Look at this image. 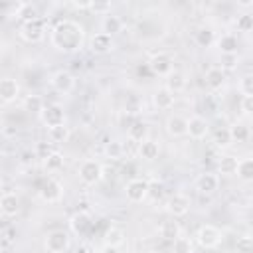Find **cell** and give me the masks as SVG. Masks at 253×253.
<instances>
[{
    "mask_svg": "<svg viewBox=\"0 0 253 253\" xmlns=\"http://www.w3.org/2000/svg\"><path fill=\"white\" fill-rule=\"evenodd\" d=\"M152 103L158 111H168L174 107L176 103V95L168 89V87H158L154 93H152Z\"/></svg>",
    "mask_w": 253,
    "mask_h": 253,
    "instance_id": "obj_19",
    "label": "cell"
},
{
    "mask_svg": "<svg viewBox=\"0 0 253 253\" xmlns=\"http://www.w3.org/2000/svg\"><path fill=\"white\" fill-rule=\"evenodd\" d=\"M148 188H150V180L148 178H130L125 186V196L130 204H140L148 198Z\"/></svg>",
    "mask_w": 253,
    "mask_h": 253,
    "instance_id": "obj_5",
    "label": "cell"
},
{
    "mask_svg": "<svg viewBox=\"0 0 253 253\" xmlns=\"http://www.w3.org/2000/svg\"><path fill=\"white\" fill-rule=\"evenodd\" d=\"M210 132V123L200 117V115H194L188 119V136L194 138V140H202L206 138V134Z\"/></svg>",
    "mask_w": 253,
    "mask_h": 253,
    "instance_id": "obj_17",
    "label": "cell"
},
{
    "mask_svg": "<svg viewBox=\"0 0 253 253\" xmlns=\"http://www.w3.org/2000/svg\"><path fill=\"white\" fill-rule=\"evenodd\" d=\"M231 142H233V136L227 126H219L213 130V144L217 148H227V146H231Z\"/></svg>",
    "mask_w": 253,
    "mask_h": 253,
    "instance_id": "obj_32",
    "label": "cell"
},
{
    "mask_svg": "<svg viewBox=\"0 0 253 253\" xmlns=\"http://www.w3.org/2000/svg\"><path fill=\"white\" fill-rule=\"evenodd\" d=\"M235 28H237L239 32H243V34L253 32V14H249V12L239 14V16L235 18Z\"/></svg>",
    "mask_w": 253,
    "mask_h": 253,
    "instance_id": "obj_36",
    "label": "cell"
},
{
    "mask_svg": "<svg viewBox=\"0 0 253 253\" xmlns=\"http://www.w3.org/2000/svg\"><path fill=\"white\" fill-rule=\"evenodd\" d=\"M38 18H42L40 12H38V8L34 4H30V2H24L22 12H20V20L22 22H32V20H38Z\"/></svg>",
    "mask_w": 253,
    "mask_h": 253,
    "instance_id": "obj_39",
    "label": "cell"
},
{
    "mask_svg": "<svg viewBox=\"0 0 253 253\" xmlns=\"http://www.w3.org/2000/svg\"><path fill=\"white\" fill-rule=\"evenodd\" d=\"M69 227L75 235L79 237H85L91 233L93 229V217L89 211H75L71 217H69Z\"/></svg>",
    "mask_w": 253,
    "mask_h": 253,
    "instance_id": "obj_11",
    "label": "cell"
},
{
    "mask_svg": "<svg viewBox=\"0 0 253 253\" xmlns=\"http://www.w3.org/2000/svg\"><path fill=\"white\" fill-rule=\"evenodd\" d=\"M73 8H77V10H91V2H73Z\"/></svg>",
    "mask_w": 253,
    "mask_h": 253,
    "instance_id": "obj_48",
    "label": "cell"
},
{
    "mask_svg": "<svg viewBox=\"0 0 253 253\" xmlns=\"http://www.w3.org/2000/svg\"><path fill=\"white\" fill-rule=\"evenodd\" d=\"M2 237H4V245H10L16 241V227H6L2 231Z\"/></svg>",
    "mask_w": 253,
    "mask_h": 253,
    "instance_id": "obj_46",
    "label": "cell"
},
{
    "mask_svg": "<svg viewBox=\"0 0 253 253\" xmlns=\"http://www.w3.org/2000/svg\"><path fill=\"white\" fill-rule=\"evenodd\" d=\"M196 43L200 47H210L211 43H215V32L211 28H200L196 32Z\"/></svg>",
    "mask_w": 253,
    "mask_h": 253,
    "instance_id": "obj_33",
    "label": "cell"
},
{
    "mask_svg": "<svg viewBox=\"0 0 253 253\" xmlns=\"http://www.w3.org/2000/svg\"><path fill=\"white\" fill-rule=\"evenodd\" d=\"M239 93L243 97H253V73H245L241 79H239Z\"/></svg>",
    "mask_w": 253,
    "mask_h": 253,
    "instance_id": "obj_40",
    "label": "cell"
},
{
    "mask_svg": "<svg viewBox=\"0 0 253 253\" xmlns=\"http://www.w3.org/2000/svg\"><path fill=\"white\" fill-rule=\"evenodd\" d=\"M40 194V200L42 202H47V204H57L61 198H63V184L57 180V178H47L42 188L38 190Z\"/></svg>",
    "mask_w": 253,
    "mask_h": 253,
    "instance_id": "obj_8",
    "label": "cell"
},
{
    "mask_svg": "<svg viewBox=\"0 0 253 253\" xmlns=\"http://www.w3.org/2000/svg\"><path fill=\"white\" fill-rule=\"evenodd\" d=\"M158 233H160V237L166 239V241H176V239L182 235V227H180L178 221L168 219V221H162V225L158 227Z\"/></svg>",
    "mask_w": 253,
    "mask_h": 253,
    "instance_id": "obj_24",
    "label": "cell"
},
{
    "mask_svg": "<svg viewBox=\"0 0 253 253\" xmlns=\"http://www.w3.org/2000/svg\"><path fill=\"white\" fill-rule=\"evenodd\" d=\"M111 10H113V4H111V2H91V12L103 16V18L109 16Z\"/></svg>",
    "mask_w": 253,
    "mask_h": 253,
    "instance_id": "obj_45",
    "label": "cell"
},
{
    "mask_svg": "<svg viewBox=\"0 0 253 253\" xmlns=\"http://www.w3.org/2000/svg\"><path fill=\"white\" fill-rule=\"evenodd\" d=\"M221 239H223L221 229H217L215 225H210V223L198 227V231H196V241L204 249H215V247H219L221 245Z\"/></svg>",
    "mask_w": 253,
    "mask_h": 253,
    "instance_id": "obj_6",
    "label": "cell"
},
{
    "mask_svg": "<svg viewBox=\"0 0 253 253\" xmlns=\"http://www.w3.org/2000/svg\"><path fill=\"white\" fill-rule=\"evenodd\" d=\"M237 164H239V158L237 156L223 154L217 160V172L223 174V176H233V174H237Z\"/></svg>",
    "mask_w": 253,
    "mask_h": 253,
    "instance_id": "obj_25",
    "label": "cell"
},
{
    "mask_svg": "<svg viewBox=\"0 0 253 253\" xmlns=\"http://www.w3.org/2000/svg\"><path fill=\"white\" fill-rule=\"evenodd\" d=\"M69 245H71V237L63 229H53L43 239V247L49 253H65L69 249Z\"/></svg>",
    "mask_w": 253,
    "mask_h": 253,
    "instance_id": "obj_7",
    "label": "cell"
},
{
    "mask_svg": "<svg viewBox=\"0 0 253 253\" xmlns=\"http://www.w3.org/2000/svg\"><path fill=\"white\" fill-rule=\"evenodd\" d=\"M164 126H166V132L172 138H180V136L188 134V119H184L182 115H170L166 119Z\"/></svg>",
    "mask_w": 253,
    "mask_h": 253,
    "instance_id": "obj_16",
    "label": "cell"
},
{
    "mask_svg": "<svg viewBox=\"0 0 253 253\" xmlns=\"http://www.w3.org/2000/svg\"><path fill=\"white\" fill-rule=\"evenodd\" d=\"M103 239H105V245L121 247V245L125 243V231H123V227H119V225H111V227H107Z\"/></svg>",
    "mask_w": 253,
    "mask_h": 253,
    "instance_id": "obj_28",
    "label": "cell"
},
{
    "mask_svg": "<svg viewBox=\"0 0 253 253\" xmlns=\"http://www.w3.org/2000/svg\"><path fill=\"white\" fill-rule=\"evenodd\" d=\"M79 180L85 186H97L103 180V164L95 158H85L77 168Z\"/></svg>",
    "mask_w": 253,
    "mask_h": 253,
    "instance_id": "obj_3",
    "label": "cell"
},
{
    "mask_svg": "<svg viewBox=\"0 0 253 253\" xmlns=\"http://www.w3.org/2000/svg\"><path fill=\"white\" fill-rule=\"evenodd\" d=\"M215 45L217 49L221 51V55H227V53H237V47H239V42H237V36L235 34H221L219 38H215Z\"/></svg>",
    "mask_w": 253,
    "mask_h": 253,
    "instance_id": "obj_22",
    "label": "cell"
},
{
    "mask_svg": "<svg viewBox=\"0 0 253 253\" xmlns=\"http://www.w3.org/2000/svg\"><path fill=\"white\" fill-rule=\"evenodd\" d=\"M172 249H174V253H194L192 241L184 235H180L176 241H172Z\"/></svg>",
    "mask_w": 253,
    "mask_h": 253,
    "instance_id": "obj_41",
    "label": "cell"
},
{
    "mask_svg": "<svg viewBox=\"0 0 253 253\" xmlns=\"http://www.w3.org/2000/svg\"><path fill=\"white\" fill-rule=\"evenodd\" d=\"M239 65V53H227V55H221V69L223 71H231Z\"/></svg>",
    "mask_w": 253,
    "mask_h": 253,
    "instance_id": "obj_43",
    "label": "cell"
},
{
    "mask_svg": "<svg viewBox=\"0 0 253 253\" xmlns=\"http://www.w3.org/2000/svg\"><path fill=\"white\" fill-rule=\"evenodd\" d=\"M235 253H253V235H239L235 241Z\"/></svg>",
    "mask_w": 253,
    "mask_h": 253,
    "instance_id": "obj_37",
    "label": "cell"
},
{
    "mask_svg": "<svg viewBox=\"0 0 253 253\" xmlns=\"http://www.w3.org/2000/svg\"><path fill=\"white\" fill-rule=\"evenodd\" d=\"M241 109H243V113L253 115V97H243L241 99Z\"/></svg>",
    "mask_w": 253,
    "mask_h": 253,
    "instance_id": "obj_47",
    "label": "cell"
},
{
    "mask_svg": "<svg viewBox=\"0 0 253 253\" xmlns=\"http://www.w3.org/2000/svg\"><path fill=\"white\" fill-rule=\"evenodd\" d=\"M186 83H188V81H186V75H184L182 71L174 69V71L166 77V85H164V87H168V89L176 95V93H182V91L186 89Z\"/></svg>",
    "mask_w": 253,
    "mask_h": 253,
    "instance_id": "obj_26",
    "label": "cell"
},
{
    "mask_svg": "<svg viewBox=\"0 0 253 253\" xmlns=\"http://www.w3.org/2000/svg\"><path fill=\"white\" fill-rule=\"evenodd\" d=\"M99 253H119V247H113V245H103L99 249Z\"/></svg>",
    "mask_w": 253,
    "mask_h": 253,
    "instance_id": "obj_49",
    "label": "cell"
},
{
    "mask_svg": "<svg viewBox=\"0 0 253 253\" xmlns=\"http://www.w3.org/2000/svg\"><path fill=\"white\" fill-rule=\"evenodd\" d=\"M49 85H51L53 91H57V93H61V95H67V93H71L73 87H75V77H73L71 71H67V69H57V71L49 77Z\"/></svg>",
    "mask_w": 253,
    "mask_h": 253,
    "instance_id": "obj_9",
    "label": "cell"
},
{
    "mask_svg": "<svg viewBox=\"0 0 253 253\" xmlns=\"http://www.w3.org/2000/svg\"><path fill=\"white\" fill-rule=\"evenodd\" d=\"M18 97H20V83L14 77L4 75L0 79V101H2V105H10Z\"/></svg>",
    "mask_w": 253,
    "mask_h": 253,
    "instance_id": "obj_12",
    "label": "cell"
},
{
    "mask_svg": "<svg viewBox=\"0 0 253 253\" xmlns=\"http://www.w3.org/2000/svg\"><path fill=\"white\" fill-rule=\"evenodd\" d=\"M148 67L154 75H160V77H168L172 71H174V61L168 53L164 51H158L154 53L150 59H148Z\"/></svg>",
    "mask_w": 253,
    "mask_h": 253,
    "instance_id": "obj_10",
    "label": "cell"
},
{
    "mask_svg": "<svg viewBox=\"0 0 253 253\" xmlns=\"http://www.w3.org/2000/svg\"><path fill=\"white\" fill-rule=\"evenodd\" d=\"M164 196V184L158 180H150V188H148V198L152 202H158Z\"/></svg>",
    "mask_w": 253,
    "mask_h": 253,
    "instance_id": "obj_44",
    "label": "cell"
},
{
    "mask_svg": "<svg viewBox=\"0 0 253 253\" xmlns=\"http://www.w3.org/2000/svg\"><path fill=\"white\" fill-rule=\"evenodd\" d=\"M126 132H128V138H130L132 142L140 144L142 140H146V138H148L150 126H148L146 123H142V121H132V125L126 128Z\"/></svg>",
    "mask_w": 253,
    "mask_h": 253,
    "instance_id": "obj_23",
    "label": "cell"
},
{
    "mask_svg": "<svg viewBox=\"0 0 253 253\" xmlns=\"http://www.w3.org/2000/svg\"><path fill=\"white\" fill-rule=\"evenodd\" d=\"M22 206H20V198L14 192H4L0 198V211L4 217H16L20 213Z\"/></svg>",
    "mask_w": 253,
    "mask_h": 253,
    "instance_id": "obj_18",
    "label": "cell"
},
{
    "mask_svg": "<svg viewBox=\"0 0 253 253\" xmlns=\"http://www.w3.org/2000/svg\"><path fill=\"white\" fill-rule=\"evenodd\" d=\"M89 49L97 55H105V53H111L115 49V40L113 36L105 34V32H97L91 40H89Z\"/></svg>",
    "mask_w": 253,
    "mask_h": 253,
    "instance_id": "obj_13",
    "label": "cell"
},
{
    "mask_svg": "<svg viewBox=\"0 0 253 253\" xmlns=\"http://www.w3.org/2000/svg\"><path fill=\"white\" fill-rule=\"evenodd\" d=\"M190 208H192V200H190V196H186V194H182V192L170 196L168 206H166V210H168L174 217H182V215H186V213L190 211Z\"/></svg>",
    "mask_w": 253,
    "mask_h": 253,
    "instance_id": "obj_14",
    "label": "cell"
},
{
    "mask_svg": "<svg viewBox=\"0 0 253 253\" xmlns=\"http://www.w3.org/2000/svg\"><path fill=\"white\" fill-rule=\"evenodd\" d=\"M196 190L200 194H206V196H211L219 190V176L215 172H204L198 176L196 180Z\"/></svg>",
    "mask_w": 253,
    "mask_h": 253,
    "instance_id": "obj_15",
    "label": "cell"
},
{
    "mask_svg": "<svg viewBox=\"0 0 253 253\" xmlns=\"http://www.w3.org/2000/svg\"><path fill=\"white\" fill-rule=\"evenodd\" d=\"M237 178L241 182H253V156L239 158L237 164Z\"/></svg>",
    "mask_w": 253,
    "mask_h": 253,
    "instance_id": "obj_29",
    "label": "cell"
},
{
    "mask_svg": "<svg viewBox=\"0 0 253 253\" xmlns=\"http://www.w3.org/2000/svg\"><path fill=\"white\" fill-rule=\"evenodd\" d=\"M67 136H69V128H67V126H57V128H49V130H47V138H49V142H53V144L65 142Z\"/></svg>",
    "mask_w": 253,
    "mask_h": 253,
    "instance_id": "obj_38",
    "label": "cell"
},
{
    "mask_svg": "<svg viewBox=\"0 0 253 253\" xmlns=\"http://www.w3.org/2000/svg\"><path fill=\"white\" fill-rule=\"evenodd\" d=\"M229 130H231L233 142H247V140H249V136H251L249 126H245V125H241V123H237V125L229 126Z\"/></svg>",
    "mask_w": 253,
    "mask_h": 253,
    "instance_id": "obj_35",
    "label": "cell"
},
{
    "mask_svg": "<svg viewBox=\"0 0 253 253\" xmlns=\"http://www.w3.org/2000/svg\"><path fill=\"white\" fill-rule=\"evenodd\" d=\"M225 71L219 67V65H211L208 71H206V85L211 89V91H217V89H221L223 85H225Z\"/></svg>",
    "mask_w": 253,
    "mask_h": 253,
    "instance_id": "obj_20",
    "label": "cell"
},
{
    "mask_svg": "<svg viewBox=\"0 0 253 253\" xmlns=\"http://www.w3.org/2000/svg\"><path fill=\"white\" fill-rule=\"evenodd\" d=\"M121 30H123V20H121L119 16L109 14V16H105V18L101 20V32H105V34H109V36H115V34H119Z\"/></svg>",
    "mask_w": 253,
    "mask_h": 253,
    "instance_id": "obj_30",
    "label": "cell"
},
{
    "mask_svg": "<svg viewBox=\"0 0 253 253\" xmlns=\"http://www.w3.org/2000/svg\"><path fill=\"white\" fill-rule=\"evenodd\" d=\"M43 107H45V103H43V99L40 95H26L24 101H22V109L28 111V113L40 115L43 111Z\"/></svg>",
    "mask_w": 253,
    "mask_h": 253,
    "instance_id": "obj_31",
    "label": "cell"
},
{
    "mask_svg": "<svg viewBox=\"0 0 253 253\" xmlns=\"http://www.w3.org/2000/svg\"><path fill=\"white\" fill-rule=\"evenodd\" d=\"M40 121L49 128H57V126H65V121H67V115H65V109L63 105L59 103H47L43 107V111L40 113Z\"/></svg>",
    "mask_w": 253,
    "mask_h": 253,
    "instance_id": "obj_4",
    "label": "cell"
},
{
    "mask_svg": "<svg viewBox=\"0 0 253 253\" xmlns=\"http://www.w3.org/2000/svg\"><path fill=\"white\" fill-rule=\"evenodd\" d=\"M49 42L61 53H75L85 45V28L77 20H59L51 28Z\"/></svg>",
    "mask_w": 253,
    "mask_h": 253,
    "instance_id": "obj_1",
    "label": "cell"
},
{
    "mask_svg": "<svg viewBox=\"0 0 253 253\" xmlns=\"http://www.w3.org/2000/svg\"><path fill=\"white\" fill-rule=\"evenodd\" d=\"M45 34H47V22L43 18L22 22V26L18 28V36L28 43H40L45 38Z\"/></svg>",
    "mask_w": 253,
    "mask_h": 253,
    "instance_id": "obj_2",
    "label": "cell"
},
{
    "mask_svg": "<svg viewBox=\"0 0 253 253\" xmlns=\"http://www.w3.org/2000/svg\"><path fill=\"white\" fill-rule=\"evenodd\" d=\"M42 164H43V170L45 172L53 174V172H57V170L63 168V154L59 150H51L45 158H42Z\"/></svg>",
    "mask_w": 253,
    "mask_h": 253,
    "instance_id": "obj_27",
    "label": "cell"
},
{
    "mask_svg": "<svg viewBox=\"0 0 253 253\" xmlns=\"http://www.w3.org/2000/svg\"><path fill=\"white\" fill-rule=\"evenodd\" d=\"M136 154H138V158L150 162V160L158 158V154H160V144H158L156 140H152V138H146V140H142V142L136 146Z\"/></svg>",
    "mask_w": 253,
    "mask_h": 253,
    "instance_id": "obj_21",
    "label": "cell"
},
{
    "mask_svg": "<svg viewBox=\"0 0 253 253\" xmlns=\"http://www.w3.org/2000/svg\"><path fill=\"white\" fill-rule=\"evenodd\" d=\"M103 152H105V156L111 158V160H121L123 154H125V144L119 142V140H111V142L105 144Z\"/></svg>",
    "mask_w": 253,
    "mask_h": 253,
    "instance_id": "obj_34",
    "label": "cell"
},
{
    "mask_svg": "<svg viewBox=\"0 0 253 253\" xmlns=\"http://www.w3.org/2000/svg\"><path fill=\"white\" fill-rule=\"evenodd\" d=\"M125 113H128V115H138V113H142V101H140L136 95H130V97L126 99V103H125Z\"/></svg>",
    "mask_w": 253,
    "mask_h": 253,
    "instance_id": "obj_42",
    "label": "cell"
}]
</instances>
